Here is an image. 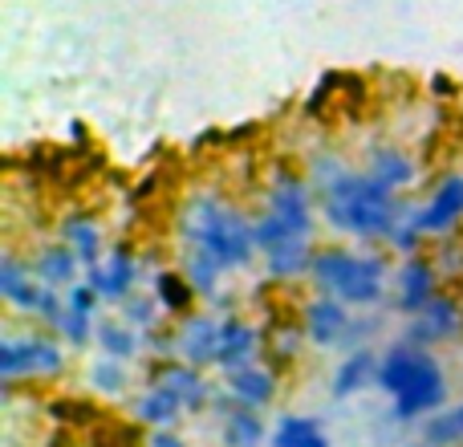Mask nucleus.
<instances>
[{"label": "nucleus", "mask_w": 463, "mask_h": 447, "mask_svg": "<svg viewBox=\"0 0 463 447\" xmlns=\"http://www.w3.org/2000/svg\"><path fill=\"white\" fill-rule=\"evenodd\" d=\"M313 184H317V200L326 212V224L342 236L354 240H383L394 232V224L407 216L411 204L399 200V192L383 187L370 179L366 171H350L337 159H317L313 163Z\"/></svg>", "instance_id": "obj_1"}, {"label": "nucleus", "mask_w": 463, "mask_h": 447, "mask_svg": "<svg viewBox=\"0 0 463 447\" xmlns=\"http://www.w3.org/2000/svg\"><path fill=\"white\" fill-rule=\"evenodd\" d=\"M391 395V411L399 423H415V419H431L448 403V375L435 362L431 350L407 342H391L378 354V383Z\"/></svg>", "instance_id": "obj_2"}, {"label": "nucleus", "mask_w": 463, "mask_h": 447, "mask_svg": "<svg viewBox=\"0 0 463 447\" xmlns=\"http://www.w3.org/2000/svg\"><path fill=\"white\" fill-rule=\"evenodd\" d=\"M179 240L184 248H200L224 272H240L256 261V228L236 204L220 200V195H192L179 216Z\"/></svg>", "instance_id": "obj_3"}, {"label": "nucleus", "mask_w": 463, "mask_h": 447, "mask_svg": "<svg viewBox=\"0 0 463 447\" xmlns=\"http://www.w3.org/2000/svg\"><path fill=\"white\" fill-rule=\"evenodd\" d=\"M309 281L317 293L334 297V301L350 305V309H374L386 297L391 285V269L383 256L374 252H354V248H317L313 256Z\"/></svg>", "instance_id": "obj_4"}, {"label": "nucleus", "mask_w": 463, "mask_h": 447, "mask_svg": "<svg viewBox=\"0 0 463 447\" xmlns=\"http://www.w3.org/2000/svg\"><path fill=\"white\" fill-rule=\"evenodd\" d=\"M0 297H5V305H13L16 313H24V318L41 321V326H49V329H57V321H61V313H65V293L49 289L45 281L33 272V264L16 261L13 252L0 256Z\"/></svg>", "instance_id": "obj_5"}, {"label": "nucleus", "mask_w": 463, "mask_h": 447, "mask_svg": "<svg viewBox=\"0 0 463 447\" xmlns=\"http://www.w3.org/2000/svg\"><path fill=\"white\" fill-rule=\"evenodd\" d=\"M65 370V350L49 334H8L0 342V383H49Z\"/></svg>", "instance_id": "obj_6"}, {"label": "nucleus", "mask_w": 463, "mask_h": 447, "mask_svg": "<svg viewBox=\"0 0 463 447\" xmlns=\"http://www.w3.org/2000/svg\"><path fill=\"white\" fill-rule=\"evenodd\" d=\"M264 216L277 224L288 240H313V192H309V179L293 176V171H277L264 192Z\"/></svg>", "instance_id": "obj_7"}, {"label": "nucleus", "mask_w": 463, "mask_h": 447, "mask_svg": "<svg viewBox=\"0 0 463 447\" xmlns=\"http://www.w3.org/2000/svg\"><path fill=\"white\" fill-rule=\"evenodd\" d=\"M143 277H151V272H143L138 256L130 252L127 244L110 248L102 264L86 269V285L94 289V293L102 297V301H114V305H122L130 293H138V281H143Z\"/></svg>", "instance_id": "obj_8"}, {"label": "nucleus", "mask_w": 463, "mask_h": 447, "mask_svg": "<svg viewBox=\"0 0 463 447\" xmlns=\"http://www.w3.org/2000/svg\"><path fill=\"white\" fill-rule=\"evenodd\" d=\"M301 329L313 346L321 350H350V329H354V313L350 305L334 301V297L317 293L301 313Z\"/></svg>", "instance_id": "obj_9"}, {"label": "nucleus", "mask_w": 463, "mask_h": 447, "mask_svg": "<svg viewBox=\"0 0 463 447\" xmlns=\"http://www.w3.org/2000/svg\"><path fill=\"white\" fill-rule=\"evenodd\" d=\"M98 309H102V297H98L94 289L86 285V277H81L78 285L65 293V313H61V321H57L53 334L61 338L70 350H86L98 334V321H102Z\"/></svg>", "instance_id": "obj_10"}, {"label": "nucleus", "mask_w": 463, "mask_h": 447, "mask_svg": "<svg viewBox=\"0 0 463 447\" xmlns=\"http://www.w3.org/2000/svg\"><path fill=\"white\" fill-rule=\"evenodd\" d=\"M220 326L224 318H212V313H187L175 329V358L187 362L195 370H208L220 362Z\"/></svg>", "instance_id": "obj_11"}, {"label": "nucleus", "mask_w": 463, "mask_h": 447, "mask_svg": "<svg viewBox=\"0 0 463 447\" xmlns=\"http://www.w3.org/2000/svg\"><path fill=\"white\" fill-rule=\"evenodd\" d=\"M415 220L423 236H448L463 224V176H448L435 184L427 204H415Z\"/></svg>", "instance_id": "obj_12"}, {"label": "nucleus", "mask_w": 463, "mask_h": 447, "mask_svg": "<svg viewBox=\"0 0 463 447\" xmlns=\"http://www.w3.org/2000/svg\"><path fill=\"white\" fill-rule=\"evenodd\" d=\"M459 334H463V305L456 297H435L423 313L407 318V342L423 346V350H431V346H439V342H451V338H459Z\"/></svg>", "instance_id": "obj_13"}, {"label": "nucleus", "mask_w": 463, "mask_h": 447, "mask_svg": "<svg viewBox=\"0 0 463 447\" xmlns=\"http://www.w3.org/2000/svg\"><path fill=\"white\" fill-rule=\"evenodd\" d=\"M435 281H439L435 261H427V256H407L402 269L394 272V305H399V313H407V318L423 313L427 305L439 297L435 293Z\"/></svg>", "instance_id": "obj_14"}, {"label": "nucleus", "mask_w": 463, "mask_h": 447, "mask_svg": "<svg viewBox=\"0 0 463 447\" xmlns=\"http://www.w3.org/2000/svg\"><path fill=\"white\" fill-rule=\"evenodd\" d=\"M57 240H61L65 248H73V256H78L86 269H94V264L106 261V232L102 224H98L90 212H65L61 220H57Z\"/></svg>", "instance_id": "obj_15"}, {"label": "nucleus", "mask_w": 463, "mask_h": 447, "mask_svg": "<svg viewBox=\"0 0 463 447\" xmlns=\"http://www.w3.org/2000/svg\"><path fill=\"white\" fill-rule=\"evenodd\" d=\"M155 383L167 386V391L175 395L179 403H184L187 415H200V411H208L212 399H216V391L208 386L203 370L187 366V362H163V366L155 370Z\"/></svg>", "instance_id": "obj_16"}, {"label": "nucleus", "mask_w": 463, "mask_h": 447, "mask_svg": "<svg viewBox=\"0 0 463 447\" xmlns=\"http://www.w3.org/2000/svg\"><path fill=\"white\" fill-rule=\"evenodd\" d=\"M260 342L264 334L256 326H248L244 318L228 313L224 326H220V362L216 366L232 375V370H244V366H256V354H260Z\"/></svg>", "instance_id": "obj_17"}, {"label": "nucleus", "mask_w": 463, "mask_h": 447, "mask_svg": "<svg viewBox=\"0 0 463 447\" xmlns=\"http://www.w3.org/2000/svg\"><path fill=\"white\" fill-rule=\"evenodd\" d=\"M212 407L220 411V432H224V447H260L264 443V419L260 411L252 407H240L236 399L224 391L212 399Z\"/></svg>", "instance_id": "obj_18"}, {"label": "nucleus", "mask_w": 463, "mask_h": 447, "mask_svg": "<svg viewBox=\"0 0 463 447\" xmlns=\"http://www.w3.org/2000/svg\"><path fill=\"white\" fill-rule=\"evenodd\" d=\"M33 272H37L41 281H45L49 289H57V293H70L73 285H78L81 277H86V264L73 256V248H65L61 240H49V244L37 248V256H33Z\"/></svg>", "instance_id": "obj_19"}, {"label": "nucleus", "mask_w": 463, "mask_h": 447, "mask_svg": "<svg viewBox=\"0 0 463 447\" xmlns=\"http://www.w3.org/2000/svg\"><path fill=\"white\" fill-rule=\"evenodd\" d=\"M224 391L240 407H252V411H264L280 391V378L272 366H244V370H232L224 375Z\"/></svg>", "instance_id": "obj_20"}, {"label": "nucleus", "mask_w": 463, "mask_h": 447, "mask_svg": "<svg viewBox=\"0 0 463 447\" xmlns=\"http://www.w3.org/2000/svg\"><path fill=\"white\" fill-rule=\"evenodd\" d=\"M366 176L378 179L383 187H391V192H402V187H411L419 179V163L402 147H374L366 159Z\"/></svg>", "instance_id": "obj_21"}, {"label": "nucleus", "mask_w": 463, "mask_h": 447, "mask_svg": "<svg viewBox=\"0 0 463 447\" xmlns=\"http://www.w3.org/2000/svg\"><path fill=\"white\" fill-rule=\"evenodd\" d=\"M130 411H135V419H138L143 427H151V432H171V427H175L179 419L187 415L184 403H179L163 383H151V386H146V391L135 399V407H130Z\"/></svg>", "instance_id": "obj_22"}, {"label": "nucleus", "mask_w": 463, "mask_h": 447, "mask_svg": "<svg viewBox=\"0 0 463 447\" xmlns=\"http://www.w3.org/2000/svg\"><path fill=\"white\" fill-rule=\"evenodd\" d=\"M370 383H378V354L370 350V346H362V350H350L345 354V362L337 366L334 383H329V391L337 395V399H354L358 391H366Z\"/></svg>", "instance_id": "obj_23"}, {"label": "nucleus", "mask_w": 463, "mask_h": 447, "mask_svg": "<svg viewBox=\"0 0 463 447\" xmlns=\"http://www.w3.org/2000/svg\"><path fill=\"white\" fill-rule=\"evenodd\" d=\"M94 342H98V354H102V358H114V362H135L138 354H143L146 338L138 334V329H130L122 318H102V321H98Z\"/></svg>", "instance_id": "obj_24"}, {"label": "nucleus", "mask_w": 463, "mask_h": 447, "mask_svg": "<svg viewBox=\"0 0 463 447\" xmlns=\"http://www.w3.org/2000/svg\"><path fill=\"white\" fill-rule=\"evenodd\" d=\"M272 447H329V432L321 427V419L288 411L272 427Z\"/></svg>", "instance_id": "obj_25"}, {"label": "nucleus", "mask_w": 463, "mask_h": 447, "mask_svg": "<svg viewBox=\"0 0 463 447\" xmlns=\"http://www.w3.org/2000/svg\"><path fill=\"white\" fill-rule=\"evenodd\" d=\"M179 272L187 277V285L195 289V297H220V281L228 277L208 252L200 248H179Z\"/></svg>", "instance_id": "obj_26"}, {"label": "nucleus", "mask_w": 463, "mask_h": 447, "mask_svg": "<svg viewBox=\"0 0 463 447\" xmlns=\"http://www.w3.org/2000/svg\"><path fill=\"white\" fill-rule=\"evenodd\" d=\"M151 293H155V301L163 305V313H184V318H187L195 289L187 285V277L179 269L175 272L159 269V272H151Z\"/></svg>", "instance_id": "obj_27"}, {"label": "nucleus", "mask_w": 463, "mask_h": 447, "mask_svg": "<svg viewBox=\"0 0 463 447\" xmlns=\"http://www.w3.org/2000/svg\"><path fill=\"white\" fill-rule=\"evenodd\" d=\"M423 447H463V403L423 419Z\"/></svg>", "instance_id": "obj_28"}, {"label": "nucleus", "mask_w": 463, "mask_h": 447, "mask_svg": "<svg viewBox=\"0 0 463 447\" xmlns=\"http://www.w3.org/2000/svg\"><path fill=\"white\" fill-rule=\"evenodd\" d=\"M118 318L127 321L130 329H138L143 338H151L155 329H159V321L167 318V313H163V305L155 301V293H143V289H138V293H130L127 301L118 305Z\"/></svg>", "instance_id": "obj_29"}, {"label": "nucleus", "mask_w": 463, "mask_h": 447, "mask_svg": "<svg viewBox=\"0 0 463 447\" xmlns=\"http://www.w3.org/2000/svg\"><path fill=\"white\" fill-rule=\"evenodd\" d=\"M90 386H94L98 395H122L130 386V362H114V358H98L94 366H90Z\"/></svg>", "instance_id": "obj_30"}, {"label": "nucleus", "mask_w": 463, "mask_h": 447, "mask_svg": "<svg viewBox=\"0 0 463 447\" xmlns=\"http://www.w3.org/2000/svg\"><path fill=\"white\" fill-rule=\"evenodd\" d=\"M301 342H305V329L285 326L277 334V354H285V358H297V354H301Z\"/></svg>", "instance_id": "obj_31"}, {"label": "nucleus", "mask_w": 463, "mask_h": 447, "mask_svg": "<svg viewBox=\"0 0 463 447\" xmlns=\"http://www.w3.org/2000/svg\"><path fill=\"white\" fill-rule=\"evenodd\" d=\"M151 447H187V443L179 440L175 432H155V435H151Z\"/></svg>", "instance_id": "obj_32"}]
</instances>
